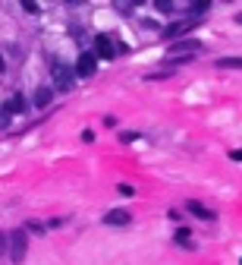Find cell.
<instances>
[{
	"label": "cell",
	"mask_w": 242,
	"mask_h": 265,
	"mask_svg": "<svg viewBox=\"0 0 242 265\" xmlns=\"http://www.w3.org/2000/svg\"><path fill=\"white\" fill-rule=\"evenodd\" d=\"M51 79H53V85H57L60 92H72L76 89V70L72 66H66V63H51Z\"/></svg>",
	"instance_id": "6da1fadb"
},
{
	"label": "cell",
	"mask_w": 242,
	"mask_h": 265,
	"mask_svg": "<svg viewBox=\"0 0 242 265\" xmlns=\"http://www.w3.org/2000/svg\"><path fill=\"white\" fill-rule=\"evenodd\" d=\"M195 51H201L198 41H189V38H183V41H173L170 48H167V57H192Z\"/></svg>",
	"instance_id": "7a4b0ae2"
},
{
	"label": "cell",
	"mask_w": 242,
	"mask_h": 265,
	"mask_svg": "<svg viewBox=\"0 0 242 265\" xmlns=\"http://www.w3.org/2000/svg\"><path fill=\"white\" fill-rule=\"evenodd\" d=\"M95 70H98V57L91 54V51H85L82 57H79V63H76V76H95Z\"/></svg>",
	"instance_id": "3957f363"
},
{
	"label": "cell",
	"mask_w": 242,
	"mask_h": 265,
	"mask_svg": "<svg viewBox=\"0 0 242 265\" xmlns=\"http://www.w3.org/2000/svg\"><path fill=\"white\" fill-rule=\"evenodd\" d=\"M10 246H13V253H10V256H13V262L19 265V262L25 259V230H16V234L10 237Z\"/></svg>",
	"instance_id": "277c9868"
},
{
	"label": "cell",
	"mask_w": 242,
	"mask_h": 265,
	"mask_svg": "<svg viewBox=\"0 0 242 265\" xmlns=\"http://www.w3.org/2000/svg\"><path fill=\"white\" fill-rule=\"evenodd\" d=\"M117 54V48H113V41L107 35H101L95 38V57H104V60H110V57Z\"/></svg>",
	"instance_id": "5b68a950"
},
{
	"label": "cell",
	"mask_w": 242,
	"mask_h": 265,
	"mask_svg": "<svg viewBox=\"0 0 242 265\" xmlns=\"http://www.w3.org/2000/svg\"><path fill=\"white\" fill-rule=\"evenodd\" d=\"M198 22V19H179V22H173V25H167L164 29V38H179L183 32H189L192 25Z\"/></svg>",
	"instance_id": "8992f818"
},
{
	"label": "cell",
	"mask_w": 242,
	"mask_h": 265,
	"mask_svg": "<svg viewBox=\"0 0 242 265\" xmlns=\"http://www.w3.org/2000/svg\"><path fill=\"white\" fill-rule=\"evenodd\" d=\"M186 208H189V211H192V215H198V218H201V221H214V211H211V208H207V205H201V202H198V199H192V202H189V205H186Z\"/></svg>",
	"instance_id": "52a82bcc"
},
{
	"label": "cell",
	"mask_w": 242,
	"mask_h": 265,
	"mask_svg": "<svg viewBox=\"0 0 242 265\" xmlns=\"http://www.w3.org/2000/svg\"><path fill=\"white\" fill-rule=\"evenodd\" d=\"M104 221H107V224H129L132 215H129L126 208H113V211H107V215H104Z\"/></svg>",
	"instance_id": "ba28073f"
},
{
	"label": "cell",
	"mask_w": 242,
	"mask_h": 265,
	"mask_svg": "<svg viewBox=\"0 0 242 265\" xmlns=\"http://www.w3.org/2000/svg\"><path fill=\"white\" fill-rule=\"evenodd\" d=\"M25 108H29V101H25V95H19V92L10 98V104H6L10 114H25Z\"/></svg>",
	"instance_id": "9c48e42d"
},
{
	"label": "cell",
	"mask_w": 242,
	"mask_h": 265,
	"mask_svg": "<svg viewBox=\"0 0 242 265\" xmlns=\"http://www.w3.org/2000/svg\"><path fill=\"white\" fill-rule=\"evenodd\" d=\"M217 66L220 70H242V57H220Z\"/></svg>",
	"instance_id": "30bf717a"
},
{
	"label": "cell",
	"mask_w": 242,
	"mask_h": 265,
	"mask_svg": "<svg viewBox=\"0 0 242 265\" xmlns=\"http://www.w3.org/2000/svg\"><path fill=\"white\" fill-rule=\"evenodd\" d=\"M51 104V89H38L35 92V108H48Z\"/></svg>",
	"instance_id": "8fae6325"
},
{
	"label": "cell",
	"mask_w": 242,
	"mask_h": 265,
	"mask_svg": "<svg viewBox=\"0 0 242 265\" xmlns=\"http://www.w3.org/2000/svg\"><path fill=\"white\" fill-rule=\"evenodd\" d=\"M136 139H138V132H132V130H123V132H120V142H126V145L136 142Z\"/></svg>",
	"instance_id": "7c38bea8"
},
{
	"label": "cell",
	"mask_w": 242,
	"mask_h": 265,
	"mask_svg": "<svg viewBox=\"0 0 242 265\" xmlns=\"http://www.w3.org/2000/svg\"><path fill=\"white\" fill-rule=\"evenodd\" d=\"M117 193H120V196H132V193H136V189H132L129 183H120V187H117Z\"/></svg>",
	"instance_id": "4fadbf2b"
},
{
	"label": "cell",
	"mask_w": 242,
	"mask_h": 265,
	"mask_svg": "<svg viewBox=\"0 0 242 265\" xmlns=\"http://www.w3.org/2000/svg\"><path fill=\"white\" fill-rule=\"evenodd\" d=\"M176 243H189V230H186V227L176 230Z\"/></svg>",
	"instance_id": "5bb4252c"
},
{
	"label": "cell",
	"mask_w": 242,
	"mask_h": 265,
	"mask_svg": "<svg viewBox=\"0 0 242 265\" xmlns=\"http://www.w3.org/2000/svg\"><path fill=\"white\" fill-rule=\"evenodd\" d=\"M22 10H25V13H38V10H41V6H38L35 0H29V3H22Z\"/></svg>",
	"instance_id": "9a60e30c"
},
{
	"label": "cell",
	"mask_w": 242,
	"mask_h": 265,
	"mask_svg": "<svg viewBox=\"0 0 242 265\" xmlns=\"http://www.w3.org/2000/svg\"><path fill=\"white\" fill-rule=\"evenodd\" d=\"M82 142H95V132H91V130H82Z\"/></svg>",
	"instance_id": "2e32d148"
},
{
	"label": "cell",
	"mask_w": 242,
	"mask_h": 265,
	"mask_svg": "<svg viewBox=\"0 0 242 265\" xmlns=\"http://www.w3.org/2000/svg\"><path fill=\"white\" fill-rule=\"evenodd\" d=\"M0 73H3V57H0Z\"/></svg>",
	"instance_id": "e0dca14e"
},
{
	"label": "cell",
	"mask_w": 242,
	"mask_h": 265,
	"mask_svg": "<svg viewBox=\"0 0 242 265\" xmlns=\"http://www.w3.org/2000/svg\"><path fill=\"white\" fill-rule=\"evenodd\" d=\"M236 19H239V22H242V13H239V16H236Z\"/></svg>",
	"instance_id": "ac0fdd59"
}]
</instances>
